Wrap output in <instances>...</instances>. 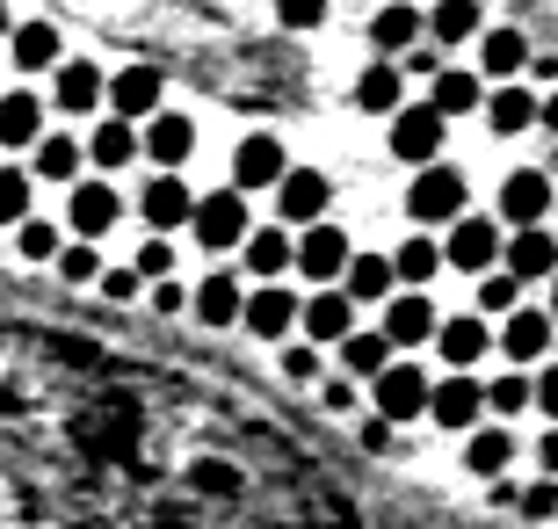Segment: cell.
Returning a JSON list of instances; mask_svg holds the SVG:
<instances>
[{"label":"cell","instance_id":"cell-12","mask_svg":"<svg viewBox=\"0 0 558 529\" xmlns=\"http://www.w3.org/2000/svg\"><path fill=\"white\" fill-rule=\"evenodd\" d=\"M240 312H247V284H240L232 268H210L204 284L189 290V320H196V326H210V334L240 326Z\"/></svg>","mask_w":558,"mask_h":529},{"label":"cell","instance_id":"cell-21","mask_svg":"<svg viewBox=\"0 0 558 529\" xmlns=\"http://www.w3.org/2000/svg\"><path fill=\"white\" fill-rule=\"evenodd\" d=\"M435 326H442V312L428 305V290H399L392 305H385V326H377V334H385L392 348H428Z\"/></svg>","mask_w":558,"mask_h":529},{"label":"cell","instance_id":"cell-56","mask_svg":"<svg viewBox=\"0 0 558 529\" xmlns=\"http://www.w3.org/2000/svg\"><path fill=\"white\" fill-rule=\"evenodd\" d=\"M551 320H558V276H551Z\"/></svg>","mask_w":558,"mask_h":529},{"label":"cell","instance_id":"cell-34","mask_svg":"<svg viewBox=\"0 0 558 529\" xmlns=\"http://www.w3.org/2000/svg\"><path fill=\"white\" fill-rule=\"evenodd\" d=\"M341 290H349L355 305H392V298H399L392 254H355V262H349V276H341Z\"/></svg>","mask_w":558,"mask_h":529},{"label":"cell","instance_id":"cell-35","mask_svg":"<svg viewBox=\"0 0 558 529\" xmlns=\"http://www.w3.org/2000/svg\"><path fill=\"white\" fill-rule=\"evenodd\" d=\"M44 139V103L29 87H8L0 95V145H37Z\"/></svg>","mask_w":558,"mask_h":529},{"label":"cell","instance_id":"cell-43","mask_svg":"<svg viewBox=\"0 0 558 529\" xmlns=\"http://www.w3.org/2000/svg\"><path fill=\"white\" fill-rule=\"evenodd\" d=\"M59 284H102V254H95V247L87 240H73V247H59Z\"/></svg>","mask_w":558,"mask_h":529},{"label":"cell","instance_id":"cell-48","mask_svg":"<svg viewBox=\"0 0 558 529\" xmlns=\"http://www.w3.org/2000/svg\"><path fill=\"white\" fill-rule=\"evenodd\" d=\"M283 377H290V385H319V348H283Z\"/></svg>","mask_w":558,"mask_h":529},{"label":"cell","instance_id":"cell-37","mask_svg":"<svg viewBox=\"0 0 558 529\" xmlns=\"http://www.w3.org/2000/svg\"><path fill=\"white\" fill-rule=\"evenodd\" d=\"M392 276H399V290H421V284H435L442 276V247L435 240H399V254H392Z\"/></svg>","mask_w":558,"mask_h":529},{"label":"cell","instance_id":"cell-18","mask_svg":"<svg viewBox=\"0 0 558 529\" xmlns=\"http://www.w3.org/2000/svg\"><path fill=\"white\" fill-rule=\"evenodd\" d=\"M298 326H305L312 348H341V341L355 334V298H349L341 284H333V290H312L305 312H298Z\"/></svg>","mask_w":558,"mask_h":529},{"label":"cell","instance_id":"cell-17","mask_svg":"<svg viewBox=\"0 0 558 529\" xmlns=\"http://www.w3.org/2000/svg\"><path fill=\"white\" fill-rule=\"evenodd\" d=\"M109 103V73L95 59H59V73H51V109H65V117H87V109Z\"/></svg>","mask_w":558,"mask_h":529},{"label":"cell","instance_id":"cell-19","mask_svg":"<svg viewBox=\"0 0 558 529\" xmlns=\"http://www.w3.org/2000/svg\"><path fill=\"white\" fill-rule=\"evenodd\" d=\"M298 312H305V298H298V290L262 284V290H247V312H240V326H247L254 341H290Z\"/></svg>","mask_w":558,"mask_h":529},{"label":"cell","instance_id":"cell-13","mask_svg":"<svg viewBox=\"0 0 558 529\" xmlns=\"http://www.w3.org/2000/svg\"><path fill=\"white\" fill-rule=\"evenodd\" d=\"M500 268H508L515 284H551L558 276V232H544V225L508 232V240H500Z\"/></svg>","mask_w":558,"mask_h":529},{"label":"cell","instance_id":"cell-8","mask_svg":"<svg viewBox=\"0 0 558 529\" xmlns=\"http://www.w3.org/2000/svg\"><path fill=\"white\" fill-rule=\"evenodd\" d=\"M167 109V73L160 65H124V73H109V117H124V123H145V117H160Z\"/></svg>","mask_w":558,"mask_h":529},{"label":"cell","instance_id":"cell-22","mask_svg":"<svg viewBox=\"0 0 558 529\" xmlns=\"http://www.w3.org/2000/svg\"><path fill=\"white\" fill-rule=\"evenodd\" d=\"M421 29H428V15H421L414 0H385V8L371 15V51L377 59H407V51L421 44Z\"/></svg>","mask_w":558,"mask_h":529},{"label":"cell","instance_id":"cell-52","mask_svg":"<svg viewBox=\"0 0 558 529\" xmlns=\"http://www.w3.org/2000/svg\"><path fill=\"white\" fill-rule=\"evenodd\" d=\"M153 312H160V320H167V312H189V290L174 284V276H167V284H153Z\"/></svg>","mask_w":558,"mask_h":529},{"label":"cell","instance_id":"cell-14","mask_svg":"<svg viewBox=\"0 0 558 529\" xmlns=\"http://www.w3.org/2000/svg\"><path fill=\"white\" fill-rule=\"evenodd\" d=\"M551 167H515V175H508V182H500V225H544L551 218Z\"/></svg>","mask_w":558,"mask_h":529},{"label":"cell","instance_id":"cell-28","mask_svg":"<svg viewBox=\"0 0 558 529\" xmlns=\"http://www.w3.org/2000/svg\"><path fill=\"white\" fill-rule=\"evenodd\" d=\"M464 471H478L486 486L515 471V428H472L464 435Z\"/></svg>","mask_w":558,"mask_h":529},{"label":"cell","instance_id":"cell-20","mask_svg":"<svg viewBox=\"0 0 558 529\" xmlns=\"http://www.w3.org/2000/svg\"><path fill=\"white\" fill-rule=\"evenodd\" d=\"M138 145H145V160L160 167V175H182V167H189V153H196V123H189V117H174V109H160V117H145Z\"/></svg>","mask_w":558,"mask_h":529},{"label":"cell","instance_id":"cell-57","mask_svg":"<svg viewBox=\"0 0 558 529\" xmlns=\"http://www.w3.org/2000/svg\"><path fill=\"white\" fill-rule=\"evenodd\" d=\"M551 175H558V153H551Z\"/></svg>","mask_w":558,"mask_h":529},{"label":"cell","instance_id":"cell-25","mask_svg":"<svg viewBox=\"0 0 558 529\" xmlns=\"http://www.w3.org/2000/svg\"><path fill=\"white\" fill-rule=\"evenodd\" d=\"M240 254H247V276H254V284H283L290 268H298V240H290L283 225H254Z\"/></svg>","mask_w":558,"mask_h":529},{"label":"cell","instance_id":"cell-10","mask_svg":"<svg viewBox=\"0 0 558 529\" xmlns=\"http://www.w3.org/2000/svg\"><path fill=\"white\" fill-rule=\"evenodd\" d=\"M385 139H392V160L435 167V160H442V139H450V123L435 117L428 103H407V109L392 117V131H385Z\"/></svg>","mask_w":558,"mask_h":529},{"label":"cell","instance_id":"cell-30","mask_svg":"<svg viewBox=\"0 0 558 529\" xmlns=\"http://www.w3.org/2000/svg\"><path fill=\"white\" fill-rule=\"evenodd\" d=\"M478 117H486V131H494V139H515V131H530V123H537V95H530L522 81H500L494 95H486V109H478Z\"/></svg>","mask_w":558,"mask_h":529},{"label":"cell","instance_id":"cell-32","mask_svg":"<svg viewBox=\"0 0 558 529\" xmlns=\"http://www.w3.org/2000/svg\"><path fill=\"white\" fill-rule=\"evenodd\" d=\"M530 59H537V51H530L522 29H486V37H478V73H486V81H522Z\"/></svg>","mask_w":558,"mask_h":529},{"label":"cell","instance_id":"cell-24","mask_svg":"<svg viewBox=\"0 0 558 529\" xmlns=\"http://www.w3.org/2000/svg\"><path fill=\"white\" fill-rule=\"evenodd\" d=\"M355 109H363V117H399V109H407V73H399V59H371L355 73Z\"/></svg>","mask_w":558,"mask_h":529},{"label":"cell","instance_id":"cell-53","mask_svg":"<svg viewBox=\"0 0 558 529\" xmlns=\"http://www.w3.org/2000/svg\"><path fill=\"white\" fill-rule=\"evenodd\" d=\"M537 465H544V479H558V428H544V443H537Z\"/></svg>","mask_w":558,"mask_h":529},{"label":"cell","instance_id":"cell-9","mask_svg":"<svg viewBox=\"0 0 558 529\" xmlns=\"http://www.w3.org/2000/svg\"><path fill=\"white\" fill-rule=\"evenodd\" d=\"M349 262H355V247H349V232H341V225L319 218V225H305V232H298V268H305L319 290L341 284V276H349Z\"/></svg>","mask_w":558,"mask_h":529},{"label":"cell","instance_id":"cell-29","mask_svg":"<svg viewBox=\"0 0 558 529\" xmlns=\"http://www.w3.org/2000/svg\"><path fill=\"white\" fill-rule=\"evenodd\" d=\"M8 59H15L22 73H59L65 44H59L51 22H15V29H8Z\"/></svg>","mask_w":558,"mask_h":529},{"label":"cell","instance_id":"cell-4","mask_svg":"<svg viewBox=\"0 0 558 529\" xmlns=\"http://www.w3.org/2000/svg\"><path fill=\"white\" fill-rule=\"evenodd\" d=\"M117 225H124V196H117V182H109V175H81L73 196H65V232H81V240L95 247L102 232H117Z\"/></svg>","mask_w":558,"mask_h":529},{"label":"cell","instance_id":"cell-36","mask_svg":"<svg viewBox=\"0 0 558 529\" xmlns=\"http://www.w3.org/2000/svg\"><path fill=\"white\" fill-rule=\"evenodd\" d=\"M385 370H392V341L355 326L349 341H341V377H363V385H371V377H385Z\"/></svg>","mask_w":558,"mask_h":529},{"label":"cell","instance_id":"cell-47","mask_svg":"<svg viewBox=\"0 0 558 529\" xmlns=\"http://www.w3.org/2000/svg\"><path fill=\"white\" fill-rule=\"evenodd\" d=\"M319 407H327V413H355V407H363L355 377H319Z\"/></svg>","mask_w":558,"mask_h":529},{"label":"cell","instance_id":"cell-54","mask_svg":"<svg viewBox=\"0 0 558 529\" xmlns=\"http://www.w3.org/2000/svg\"><path fill=\"white\" fill-rule=\"evenodd\" d=\"M537 123L558 139V87H551V95H537Z\"/></svg>","mask_w":558,"mask_h":529},{"label":"cell","instance_id":"cell-41","mask_svg":"<svg viewBox=\"0 0 558 529\" xmlns=\"http://www.w3.org/2000/svg\"><path fill=\"white\" fill-rule=\"evenodd\" d=\"M131 268L145 276V290H153V284H167V276H174V240H167V232H145V240H138V254H131Z\"/></svg>","mask_w":558,"mask_h":529},{"label":"cell","instance_id":"cell-6","mask_svg":"<svg viewBox=\"0 0 558 529\" xmlns=\"http://www.w3.org/2000/svg\"><path fill=\"white\" fill-rule=\"evenodd\" d=\"M500 218H464L450 225V240H442V268H464V276H486V268H500Z\"/></svg>","mask_w":558,"mask_h":529},{"label":"cell","instance_id":"cell-31","mask_svg":"<svg viewBox=\"0 0 558 529\" xmlns=\"http://www.w3.org/2000/svg\"><path fill=\"white\" fill-rule=\"evenodd\" d=\"M145 160V145H138V123L124 117H102L95 123V139H87V167H102V175H117V167Z\"/></svg>","mask_w":558,"mask_h":529},{"label":"cell","instance_id":"cell-15","mask_svg":"<svg viewBox=\"0 0 558 529\" xmlns=\"http://www.w3.org/2000/svg\"><path fill=\"white\" fill-rule=\"evenodd\" d=\"M333 204V182L319 167H290L283 182H276V225H319Z\"/></svg>","mask_w":558,"mask_h":529},{"label":"cell","instance_id":"cell-40","mask_svg":"<svg viewBox=\"0 0 558 529\" xmlns=\"http://www.w3.org/2000/svg\"><path fill=\"white\" fill-rule=\"evenodd\" d=\"M59 225H51V218H22L15 225V254H22V262H59Z\"/></svg>","mask_w":558,"mask_h":529},{"label":"cell","instance_id":"cell-1","mask_svg":"<svg viewBox=\"0 0 558 529\" xmlns=\"http://www.w3.org/2000/svg\"><path fill=\"white\" fill-rule=\"evenodd\" d=\"M189 232H196V247H210V254H226V247H247L254 218H247V196L240 189H210V196H196V211H189Z\"/></svg>","mask_w":558,"mask_h":529},{"label":"cell","instance_id":"cell-2","mask_svg":"<svg viewBox=\"0 0 558 529\" xmlns=\"http://www.w3.org/2000/svg\"><path fill=\"white\" fill-rule=\"evenodd\" d=\"M464 196H472V182L457 175V167H421L414 182H407V218L414 225H457L464 218Z\"/></svg>","mask_w":558,"mask_h":529},{"label":"cell","instance_id":"cell-11","mask_svg":"<svg viewBox=\"0 0 558 529\" xmlns=\"http://www.w3.org/2000/svg\"><path fill=\"white\" fill-rule=\"evenodd\" d=\"M551 341H558V320L551 312H508L500 320V334H494V348L508 356V370H522V363H551Z\"/></svg>","mask_w":558,"mask_h":529},{"label":"cell","instance_id":"cell-27","mask_svg":"<svg viewBox=\"0 0 558 529\" xmlns=\"http://www.w3.org/2000/svg\"><path fill=\"white\" fill-rule=\"evenodd\" d=\"M428 109L442 123L450 117H478V109H486V87H478V73H464V65H442V73L428 81Z\"/></svg>","mask_w":558,"mask_h":529},{"label":"cell","instance_id":"cell-23","mask_svg":"<svg viewBox=\"0 0 558 529\" xmlns=\"http://www.w3.org/2000/svg\"><path fill=\"white\" fill-rule=\"evenodd\" d=\"M435 356H442L450 370H472L478 356H494V326L478 320V312H457V320L435 326Z\"/></svg>","mask_w":558,"mask_h":529},{"label":"cell","instance_id":"cell-33","mask_svg":"<svg viewBox=\"0 0 558 529\" xmlns=\"http://www.w3.org/2000/svg\"><path fill=\"white\" fill-rule=\"evenodd\" d=\"M428 37H435V51L486 37V8H478V0H435L428 8Z\"/></svg>","mask_w":558,"mask_h":529},{"label":"cell","instance_id":"cell-7","mask_svg":"<svg viewBox=\"0 0 558 529\" xmlns=\"http://www.w3.org/2000/svg\"><path fill=\"white\" fill-rule=\"evenodd\" d=\"M290 175V153L276 131H247V139L232 145V189L240 196H254V189H276Z\"/></svg>","mask_w":558,"mask_h":529},{"label":"cell","instance_id":"cell-50","mask_svg":"<svg viewBox=\"0 0 558 529\" xmlns=\"http://www.w3.org/2000/svg\"><path fill=\"white\" fill-rule=\"evenodd\" d=\"M363 449H377V457H392V449H399V428H392V421H377V413H371V421H363Z\"/></svg>","mask_w":558,"mask_h":529},{"label":"cell","instance_id":"cell-38","mask_svg":"<svg viewBox=\"0 0 558 529\" xmlns=\"http://www.w3.org/2000/svg\"><path fill=\"white\" fill-rule=\"evenodd\" d=\"M522 407H537V377H522V370H508V377H494V385H486V413H500V421H515Z\"/></svg>","mask_w":558,"mask_h":529},{"label":"cell","instance_id":"cell-5","mask_svg":"<svg viewBox=\"0 0 558 529\" xmlns=\"http://www.w3.org/2000/svg\"><path fill=\"white\" fill-rule=\"evenodd\" d=\"M428 370H414V363H392L385 377H371V413L377 421H392V428H407V421H428Z\"/></svg>","mask_w":558,"mask_h":529},{"label":"cell","instance_id":"cell-51","mask_svg":"<svg viewBox=\"0 0 558 529\" xmlns=\"http://www.w3.org/2000/svg\"><path fill=\"white\" fill-rule=\"evenodd\" d=\"M537 413H551V428H558V363L537 370Z\"/></svg>","mask_w":558,"mask_h":529},{"label":"cell","instance_id":"cell-16","mask_svg":"<svg viewBox=\"0 0 558 529\" xmlns=\"http://www.w3.org/2000/svg\"><path fill=\"white\" fill-rule=\"evenodd\" d=\"M189 211H196V189L182 175H145V189H138L145 232H189Z\"/></svg>","mask_w":558,"mask_h":529},{"label":"cell","instance_id":"cell-3","mask_svg":"<svg viewBox=\"0 0 558 529\" xmlns=\"http://www.w3.org/2000/svg\"><path fill=\"white\" fill-rule=\"evenodd\" d=\"M428 421L442 428V435H472V428H486V385H478L472 370L435 377L428 385Z\"/></svg>","mask_w":558,"mask_h":529},{"label":"cell","instance_id":"cell-44","mask_svg":"<svg viewBox=\"0 0 558 529\" xmlns=\"http://www.w3.org/2000/svg\"><path fill=\"white\" fill-rule=\"evenodd\" d=\"M515 515H530V522H558V479H530V486L515 493Z\"/></svg>","mask_w":558,"mask_h":529},{"label":"cell","instance_id":"cell-26","mask_svg":"<svg viewBox=\"0 0 558 529\" xmlns=\"http://www.w3.org/2000/svg\"><path fill=\"white\" fill-rule=\"evenodd\" d=\"M81 167H87V145L81 139H65V131H44L37 145H29V182H81Z\"/></svg>","mask_w":558,"mask_h":529},{"label":"cell","instance_id":"cell-49","mask_svg":"<svg viewBox=\"0 0 558 529\" xmlns=\"http://www.w3.org/2000/svg\"><path fill=\"white\" fill-rule=\"evenodd\" d=\"M399 73H421V81H435V73H442V51H435V44H414V51L399 59Z\"/></svg>","mask_w":558,"mask_h":529},{"label":"cell","instance_id":"cell-55","mask_svg":"<svg viewBox=\"0 0 558 529\" xmlns=\"http://www.w3.org/2000/svg\"><path fill=\"white\" fill-rule=\"evenodd\" d=\"M8 29H15V22H8V0H0V44H8Z\"/></svg>","mask_w":558,"mask_h":529},{"label":"cell","instance_id":"cell-39","mask_svg":"<svg viewBox=\"0 0 558 529\" xmlns=\"http://www.w3.org/2000/svg\"><path fill=\"white\" fill-rule=\"evenodd\" d=\"M486 312H494V320L522 312V284L508 276V268H486V276H478V320H486Z\"/></svg>","mask_w":558,"mask_h":529},{"label":"cell","instance_id":"cell-42","mask_svg":"<svg viewBox=\"0 0 558 529\" xmlns=\"http://www.w3.org/2000/svg\"><path fill=\"white\" fill-rule=\"evenodd\" d=\"M29 196H37L29 167H0V225H22V218H29Z\"/></svg>","mask_w":558,"mask_h":529},{"label":"cell","instance_id":"cell-45","mask_svg":"<svg viewBox=\"0 0 558 529\" xmlns=\"http://www.w3.org/2000/svg\"><path fill=\"white\" fill-rule=\"evenodd\" d=\"M327 8L333 0H276V22H283V29H319Z\"/></svg>","mask_w":558,"mask_h":529},{"label":"cell","instance_id":"cell-46","mask_svg":"<svg viewBox=\"0 0 558 529\" xmlns=\"http://www.w3.org/2000/svg\"><path fill=\"white\" fill-rule=\"evenodd\" d=\"M95 290H102V298H109V305H131V298H138V290H145V276H138V268H102V284H95Z\"/></svg>","mask_w":558,"mask_h":529}]
</instances>
